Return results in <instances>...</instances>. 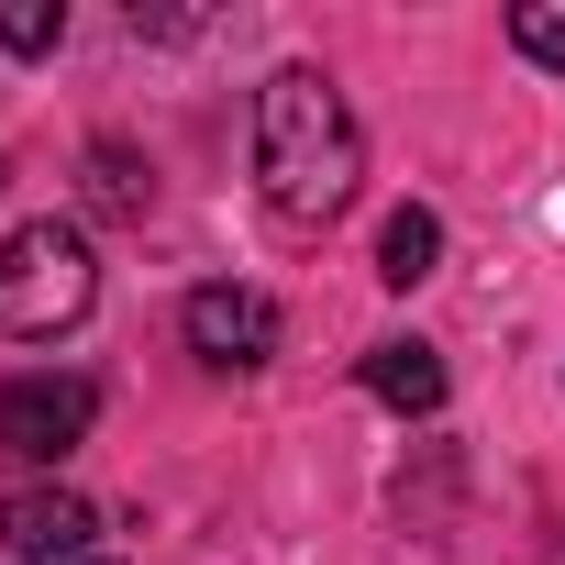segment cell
I'll return each mask as SVG.
<instances>
[{"label":"cell","mask_w":565,"mask_h":565,"mask_svg":"<svg viewBox=\"0 0 565 565\" xmlns=\"http://www.w3.org/2000/svg\"><path fill=\"white\" fill-rule=\"evenodd\" d=\"M255 189L289 233H322L355 211L366 189V134H355V100L322 78V67H277L255 89Z\"/></svg>","instance_id":"cell-1"},{"label":"cell","mask_w":565,"mask_h":565,"mask_svg":"<svg viewBox=\"0 0 565 565\" xmlns=\"http://www.w3.org/2000/svg\"><path fill=\"white\" fill-rule=\"evenodd\" d=\"M100 311V255L78 222H23V233H0V333H23V344H56Z\"/></svg>","instance_id":"cell-2"},{"label":"cell","mask_w":565,"mask_h":565,"mask_svg":"<svg viewBox=\"0 0 565 565\" xmlns=\"http://www.w3.org/2000/svg\"><path fill=\"white\" fill-rule=\"evenodd\" d=\"M100 422V388L78 366H23L12 388H0V455L12 466H67Z\"/></svg>","instance_id":"cell-3"},{"label":"cell","mask_w":565,"mask_h":565,"mask_svg":"<svg viewBox=\"0 0 565 565\" xmlns=\"http://www.w3.org/2000/svg\"><path fill=\"white\" fill-rule=\"evenodd\" d=\"M178 333H189V355L200 366H222V377H244V366H266L277 355V300L266 289H233V277H211V289H189L178 300Z\"/></svg>","instance_id":"cell-4"},{"label":"cell","mask_w":565,"mask_h":565,"mask_svg":"<svg viewBox=\"0 0 565 565\" xmlns=\"http://www.w3.org/2000/svg\"><path fill=\"white\" fill-rule=\"evenodd\" d=\"M0 543L23 565H67V554H100V510L78 488H12L0 499Z\"/></svg>","instance_id":"cell-5"},{"label":"cell","mask_w":565,"mask_h":565,"mask_svg":"<svg viewBox=\"0 0 565 565\" xmlns=\"http://www.w3.org/2000/svg\"><path fill=\"white\" fill-rule=\"evenodd\" d=\"M366 388H377V399H388L399 422H433L455 377H444V355H433V344H411V333H388V344H366Z\"/></svg>","instance_id":"cell-6"},{"label":"cell","mask_w":565,"mask_h":565,"mask_svg":"<svg viewBox=\"0 0 565 565\" xmlns=\"http://www.w3.org/2000/svg\"><path fill=\"white\" fill-rule=\"evenodd\" d=\"M78 200H89L100 222H145V211H156V167H145L122 134H100V145L78 156Z\"/></svg>","instance_id":"cell-7"},{"label":"cell","mask_w":565,"mask_h":565,"mask_svg":"<svg viewBox=\"0 0 565 565\" xmlns=\"http://www.w3.org/2000/svg\"><path fill=\"white\" fill-rule=\"evenodd\" d=\"M433 266H444V222H433L422 200H399V211L377 222V277H388V289H422Z\"/></svg>","instance_id":"cell-8"},{"label":"cell","mask_w":565,"mask_h":565,"mask_svg":"<svg viewBox=\"0 0 565 565\" xmlns=\"http://www.w3.org/2000/svg\"><path fill=\"white\" fill-rule=\"evenodd\" d=\"M67 45V0H0V56H56Z\"/></svg>","instance_id":"cell-9"},{"label":"cell","mask_w":565,"mask_h":565,"mask_svg":"<svg viewBox=\"0 0 565 565\" xmlns=\"http://www.w3.org/2000/svg\"><path fill=\"white\" fill-rule=\"evenodd\" d=\"M510 45H521L532 67H565V0H521V12H510Z\"/></svg>","instance_id":"cell-10"},{"label":"cell","mask_w":565,"mask_h":565,"mask_svg":"<svg viewBox=\"0 0 565 565\" xmlns=\"http://www.w3.org/2000/svg\"><path fill=\"white\" fill-rule=\"evenodd\" d=\"M67 565H134V554H67Z\"/></svg>","instance_id":"cell-11"},{"label":"cell","mask_w":565,"mask_h":565,"mask_svg":"<svg viewBox=\"0 0 565 565\" xmlns=\"http://www.w3.org/2000/svg\"><path fill=\"white\" fill-rule=\"evenodd\" d=\"M0 189H12V156H0Z\"/></svg>","instance_id":"cell-12"}]
</instances>
